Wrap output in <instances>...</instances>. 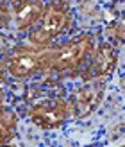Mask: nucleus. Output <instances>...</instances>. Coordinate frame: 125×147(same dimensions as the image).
<instances>
[{
  "label": "nucleus",
  "mask_w": 125,
  "mask_h": 147,
  "mask_svg": "<svg viewBox=\"0 0 125 147\" xmlns=\"http://www.w3.org/2000/svg\"><path fill=\"white\" fill-rule=\"evenodd\" d=\"M118 147H123V145H118Z\"/></svg>",
  "instance_id": "nucleus-13"
},
{
  "label": "nucleus",
  "mask_w": 125,
  "mask_h": 147,
  "mask_svg": "<svg viewBox=\"0 0 125 147\" xmlns=\"http://www.w3.org/2000/svg\"><path fill=\"white\" fill-rule=\"evenodd\" d=\"M120 61L118 45L113 41H100L95 45L88 63L82 67L84 79H106L116 70Z\"/></svg>",
  "instance_id": "nucleus-6"
},
{
  "label": "nucleus",
  "mask_w": 125,
  "mask_h": 147,
  "mask_svg": "<svg viewBox=\"0 0 125 147\" xmlns=\"http://www.w3.org/2000/svg\"><path fill=\"white\" fill-rule=\"evenodd\" d=\"M11 4L9 0H0V29H9L11 27Z\"/></svg>",
  "instance_id": "nucleus-9"
},
{
  "label": "nucleus",
  "mask_w": 125,
  "mask_h": 147,
  "mask_svg": "<svg viewBox=\"0 0 125 147\" xmlns=\"http://www.w3.org/2000/svg\"><path fill=\"white\" fill-rule=\"evenodd\" d=\"M5 79H7V70H5V65L2 61V56H0V84L5 83Z\"/></svg>",
  "instance_id": "nucleus-11"
},
{
  "label": "nucleus",
  "mask_w": 125,
  "mask_h": 147,
  "mask_svg": "<svg viewBox=\"0 0 125 147\" xmlns=\"http://www.w3.org/2000/svg\"><path fill=\"white\" fill-rule=\"evenodd\" d=\"M9 49V41H7V36L0 31V56H4V52Z\"/></svg>",
  "instance_id": "nucleus-10"
},
{
  "label": "nucleus",
  "mask_w": 125,
  "mask_h": 147,
  "mask_svg": "<svg viewBox=\"0 0 125 147\" xmlns=\"http://www.w3.org/2000/svg\"><path fill=\"white\" fill-rule=\"evenodd\" d=\"M11 4V16L18 32H29L39 22L45 0H9Z\"/></svg>",
  "instance_id": "nucleus-7"
},
{
  "label": "nucleus",
  "mask_w": 125,
  "mask_h": 147,
  "mask_svg": "<svg viewBox=\"0 0 125 147\" xmlns=\"http://www.w3.org/2000/svg\"><path fill=\"white\" fill-rule=\"evenodd\" d=\"M54 47L38 49L32 45L9 47L2 56L7 76L18 81H29L50 74Z\"/></svg>",
  "instance_id": "nucleus-2"
},
{
  "label": "nucleus",
  "mask_w": 125,
  "mask_h": 147,
  "mask_svg": "<svg viewBox=\"0 0 125 147\" xmlns=\"http://www.w3.org/2000/svg\"><path fill=\"white\" fill-rule=\"evenodd\" d=\"M106 90V79H86L82 84L75 86V90L72 92L68 99L72 117L75 120H84L91 117L104 100Z\"/></svg>",
  "instance_id": "nucleus-4"
},
{
  "label": "nucleus",
  "mask_w": 125,
  "mask_h": 147,
  "mask_svg": "<svg viewBox=\"0 0 125 147\" xmlns=\"http://www.w3.org/2000/svg\"><path fill=\"white\" fill-rule=\"evenodd\" d=\"M73 25V11L66 0H48L43 5L39 22L27 32V40L32 47L48 49L54 41L66 34Z\"/></svg>",
  "instance_id": "nucleus-1"
},
{
  "label": "nucleus",
  "mask_w": 125,
  "mask_h": 147,
  "mask_svg": "<svg viewBox=\"0 0 125 147\" xmlns=\"http://www.w3.org/2000/svg\"><path fill=\"white\" fill-rule=\"evenodd\" d=\"M95 45H97V41L91 32H79L61 45L54 47L50 74H68L82 70V67L90 59Z\"/></svg>",
  "instance_id": "nucleus-3"
},
{
  "label": "nucleus",
  "mask_w": 125,
  "mask_h": 147,
  "mask_svg": "<svg viewBox=\"0 0 125 147\" xmlns=\"http://www.w3.org/2000/svg\"><path fill=\"white\" fill-rule=\"evenodd\" d=\"M18 129V115L13 108L0 106V147L13 142Z\"/></svg>",
  "instance_id": "nucleus-8"
},
{
  "label": "nucleus",
  "mask_w": 125,
  "mask_h": 147,
  "mask_svg": "<svg viewBox=\"0 0 125 147\" xmlns=\"http://www.w3.org/2000/svg\"><path fill=\"white\" fill-rule=\"evenodd\" d=\"M72 117L68 99L64 97H48L34 102L29 109V119L36 127L43 131H52L61 127Z\"/></svg>",
  "instance_id": "nucleus-5"
},
{
  "label": "nucleus",
  "mask_w": 125,
  "mask_h": 147,
  "mask_svg": "<svg viewBox=\"0 0 125 147\" xmlns=\"http://www.w3.org/2000/svg\"><path fill=\"white\" fill-rule=\"evenodd\" d=\"M4 102H5V92H4V88L0 86V106H4Z\"/></svg>",
  "instance_id": "nucleus-12"
}]
</instances>
